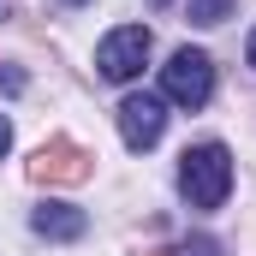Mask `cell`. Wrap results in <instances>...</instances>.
I'll return each mask as SVG.
<instances>
[{
  "label": "cell",
  "mask_w": 256,
  "mask_h": 256,
  "mask_svg": "<svg viewBox=\"0 0 256 256\" xmlns=\"http://www.w3.org/2000/svg\"><path fill=\"white\" fill-rule=\"evenodd\" d=\"M179 191H185L191 208H220L226 202V191H232V155H226V143H196V149H185Z\"/></svg>",
  "instance_id": "cell-1"
},
{
  "label": "cell",
  "mask_w": 256,
  "mask_h": 256,
  "mask_svg": "<svg viewBox=\"0 0 256 256\" xmlns=\"http://www.w3.org/2000/svg\"><path fill=\"white\" fill-rule=\"evenodd\" d=\"M161 96L179 102V108H202L214 96V60L202 48H179L173 60L161 66Z\"/></svg>",
  "instance_id": "cell-2"
},
{
  "label": "cell",
  "mask_w": 256,
  "mask_h": 256,
  "mask_svg": "<svg viewBox=\"0 0 256 256\" xmlns=\"http://www.w3.org/2000/svg\"><path fill=\"white\" fill-rule=\"evenodd\" d=\"M90 173H96V155L84 143H72V137H48L30 155V179L36 185H84Z\"/></svg>",
  "instance_id": "cell-3"
},
{
  "label": "cell",
  "mask_w": 256,
  "mask_h": 256,
  "mask_svg": "<svg viewBox=\"0 0 256 256\" xmlns=\"http://www.w3.org/2000/svg\"><path fill=\"white\" fill-rule=\"evenodd\" d=\"M143 60H149V30H143V24H120V30L96 48V72H102L108 84H131V78L143 72Z\"/></svg>",
  "instance_id": "cell-4"
},
{
  "label": "cell",
  "mask_w": 256,
  "mask_h": 256,
  "mask_svg": "<svg viewBox=\"0 0 256 256\" xmlns=\"http://www.w3.org/2000/svg\"><path fill=\"white\" fill-rule=\"evenodd\" d=\"M161 131H167V102L149 96V90H131L120 102V137H126V149H155Z\"/></svg>",
  "instance_id": "cell-5"
},
{
  "label": "cell",
  "mask_w": 256,
  "mask_h": 256,
  "mask_svg": "<svg viewBox=\"0 0 256 256\" xmlns=\"http://www.w3.org/2000/svg\"><path fill=\"white\" fill-rule=\"evenodd\" d=\"M30 226H36L42 238H84L90 214H84V208H72V202H42V208L30 214Z\"/></svg>",
  "instance_id": "cell-6"
},
{
  "label": "cell",
  "mask_w": 256,
  "mask_h": 256,
  "mask_svg": "<svg viewBox=\"0 0 256 256\" xmlns=\"http://www.w3.org/2000/svg\"><path fill=\"white\" fill-rule=\"evenodd\" d=\"M191 18L196 24H220V18H232V0H191Z\"/></svg>",
  "instance_id": "cell-7"
},
{
  "label": "cell",
  "mask_w": 256,
  "mask_h": 256,
  "mask_svg": "<svg viewBox=\"0 0 256 256\" xmlns=\"http://www.w3.org/2000/svg\"><path fill=\"white\" fill-rule=\"evenodd\" d=\"M6 149H12V126L0 120V155H6Z\"/></svg>",
  "instance_id": "cell-8"
},
{
  "label": "cell",
  "mask_w": 256,
  "mask_h": 256,
  "mask_svg": "<svg viewBox=\"0 0 256 256\" xmlns=\"http://www.w3.org/2000/svg\"><path fill=\"white\" fill-rule=\"evenodd\" d=\"M250 66H256V30H250Z\"/></svg>",
  "instance_id": "cell-9"
},
{
  "label": "cell",
  "mask_w": 256,
  "mask_h": 256,
  "mask_svg": "<svg viewBox=\"0 0 256 256\" xmlns=\"http://www.w3.org/2000/svg\"><path fill=\"white\" fill-rule=\"evenodd\" d=\"M149 256H173V250H149Z\"/></svg>",
  "instance_id": "cell-10"
},
{
  "label": "cell",
  "mask_w": 256,
  "mask_h": 256,
  "mask_svg": "<svg viewBox=\"0 0 256 256\" xmlns=\"http://www.w3.org/2000/svg\"><path fill=\"white\" fill-rule=\"evenodd\" d=\"M0 18H6V0H0Z\"/></svg>",
  "instance_id": "cell-11"
},
{
  "label": "cell",
  "mask_w": 256,
  "mask_h": 256,
  "mask_svg": "<svg viewBox=\"0 0 256 256\" xmlns=\"http://www.w3.org/2000/svg\"><path fill=\"white\" fill-rule=\"evenodd\" d=\"M149 6H167V0H149Z\"/></svg>",
  "instance_id": "cell-12"
},
{
  "label": "cell",
  "mask_w": 256,
  "mask_h": 256,
  "mask_svg": "<svg viewBox=\"0 0 256 256\" xmlns=\"http://www.w3.org/2000/svg\"><path fill=\"white\" fill-rule=\"evenodd\" d=\"M72 6H84V0H72Z\"/></svg>",
  "instance_id": "cell-13"
}]
</instances>
